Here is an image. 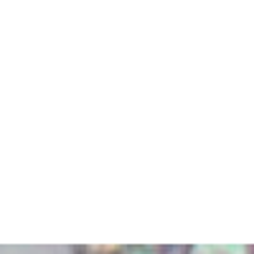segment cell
Listing matches in <instances>:
<instances>
[{"label": "cell", "mask_w": 254, "mask_h": 254, "mask_svg": "<svg viewBox=\"0 0 254 254\" xmlns=\"http://www.w3.org/2000/svg\"><path fill=\"white\" fill-rule=\"evenodd\" d=\"M181 254H254V244H186Z\"/></svg>", "instance_id": "1"}, {"label": "cell", "mask_w": 254, "mask_h": 254, "mask_svg": "<svg viewBox=\"0 0 254 254\" xmlns=\"http://www.w3.org/2000/svg\"><path fill=\"white\" fill-rule=\"evenodd\" d=\"M117 254H168L163 244H120Z\"/></svg>", "instance_id": "2"}, {"label": "cell", "mask_w": 254, "mask_h": 254, "mask_svg": "<svg viewBox=\"0 0 254 254\" xmlns=\"http://www.w3.org/2000/svg\"><path fill=\"white\" fill-rule=\"evenodd\" d=\"M120 244H74L71 254H117Z\"/></svg>", "instance_id": "3"}]
</instances>
